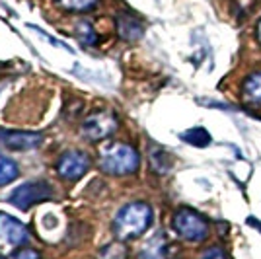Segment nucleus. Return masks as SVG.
I'll list each match as a JSON object with an SVG mask.
<instances>
[{"label": "nucleus", "mask_w": 261, "mask_h": 259, "mask_svg": "<svg viewBox=\"0 0 261 259\" xmlns=\"http://www.w3.org/2000/svg\"><path fill=\"white\" fill-rule=\"evenodd\" d=\"M174 230L177 236H181L187 242H203L208 234V222L203 216L189 211V209H179L174 215Z\"/></svg>", "instance_id": "3"}, {"label": "nucleus", "mask_w": 261, "mask_h": 259, "mask_svg": "<svg viewBox=\"0 0 261 259\" xmlns=\"http://www.w3.org/2000/svg\"><path fill=\"white\" fill-rule=\"evenodd\" d=\"M90 168V158L88 154L80 150H68L57 160V173L65 182H76L80 179Z\"/></svg>", "instance_id": "7"}, {"label": "nucleus", "mask_w": 261, "mask_h": 259, "mask_svg": "<svg viewBox=\"0 0 261 259\" xmlns=\"http://www.w3.org/2000/svg\"><path fill=\"white\" fill-rule=\"evenodd\" d=\"M0 236L12 246H22L28 242V228L14 216L0 213Z\"/></svg>", "instance_id": "8"}, {"label": "nucleus", "mask_w": 261, "mask_h": 259, "mask_svg": "<svg viewBox=\"0 0 261 259\" xmlns=\"http://www.w3.org/2000/svg\"><path fill=\"white\" fill-rule=\"evenodd\" d=\"M2 259H39V253H37L35 249L22 248V249H18V251H14L8 257H2Z\"/></svg>", "instance_id": "17"}, {"label": "nucleus", "mask_w": 261, "mask_h": 259, "mask_svg": "<svg viewBox=\"0 0 261 259\" xmlns=\"http://www.w3.org/2000/svg\"><path fill=\"white\" fill-rule=\"evenodd\" d=\"M43 144V137L39 133L30 131H6L0 129V146L12 152H30Z\"/></svg>", "instance_id": "6"}, {"label": "nucleus", "mask_w": 261, "mask_h": 259, "mask_svg": "<svg viewBox=\"0 0 261 259\" xmlns=\"http://www.w3.org/2000/svg\"><path fill=\"white\" fill-rule=\"evenodd\" d=\"M119 127L117 115L111 111H96L92 115H88L82 123V137L88 141H103L109 139Z\"/></svg>", "instance_id": "5"}, {"label": "nucleus", "mask_w": 261, "mask_h": 259, "mask_svg": "<svg viewBox=\"0 0 261 259\" xmlns=\"http://www.w3.org/2000/svg\"><path fill=\"white\" fill-rule=\"evenodd\" d=\"M127 257V249L123 244H109L108 248L101 249L99 259H125Z\"/></svg>", "instance_id": "16"}, {"label": "nucleus", "mask_w": 261, "mask_h": 259, "mask_svg": "<svg viewBox=\"0 0 261 259\" xmlns=\"http://www.w3.org/2000/svg\"><path fill=\"white\" fill-rule=\"evenodd\" d=\"M141 156L125 142H108L98 152V166L109 175H129L139 170Z\"/></svg>", "instance_id": "1"}, {"label": "nucleus", "mask_w": 261, "mask_h": 259, "mask_svg": "<svg viewBox=\"0 0 261 259\" xmlns=\"http://www.w3.org/2000/svg\"><path fill=\"white\" fill-rule=\"evenodd\" d=\"M150 224H152V209L146 203L135 201V203L125 205L117 213L115 220H113V234L119 238L121 242L135 240V238L142 236Z\"/></svg>", "instance_id": "2"}, {"label": "nucleus", "mask_w": 261, "mask_h": 259, "mask_svg": "<svg viewBox=\"0 0 261 259\" xmlns=\"http://www.w3.org/2000/svg\"><path fill=\"white\" fill-rule=\"evenodd\" d=\"M57 4L68 12H90L98 6V0H57Z\"/></svg>", "instance_id": "13"}, {"label": "nucleus", "mask_w": 261, "mask_h": 259, "mask_svg": "<svg viewBox=\"0 0 261 259\" xmlns=\"http://www.w3.org/2000/svg\"><path fill=\"white\" fill-rule=\"evenodd\" d=\"M150 164H152L154 172L166 173L172 166V158L164 148H154V150H150Z\"/></svg>", "instance_id": "12"}, {"label": "nucleus", "mask_w": 261, "mask_h": 259, "mask_svg": "<svg viewBox=\"0 0 261 259\" xmlns=\"http://www.w3.org/2000/svg\"><path fill=\"white\" fill-rule=\"evenodd\" d=\"M181 137H184V141L191 142L195 146H207L208 142H211V137H208V133L205 129H191L184 133Z\"/></svg>", "instance_id": "14"}, {"label": "nucleus", "mask_w": 261, "mask_h": 259, "mask_svg": "<svg viewBox=\"0 0 261 259\" xmlns=\"http://www.w3.org/2000/svg\"><path fill=\"white\" fill-rule=\"evenodd\" d=\"M242 97L251 108H261V72H253L246 78Z\"/></svg>", "instance_id": "9"}, {"label": "nucleus", "mask_w": 261, "mask_h": 259, "mask_svg": "<svg viewBox=\"0 0 261 259\" xmlns=\"http://www.w3.org/2000/svg\"><path fill=\"white\" fill-rule=\"evenodd\" d=\"M117 30H119L121 37L127 39V41L139 39L142 35V32H144L142 23L135 16H130V14H121L119 18H117Z\"/></svg>", "instance_id": "10"}, {"label": "nucleus", "mask_w": 261, "mask_h": 259, "mask_svg": "<svg viewBox=\"0 0 261 259\" xmlns=\"http://www.w3.org/2000/svg\"><path fill=\"white\" fill-rule=\"evenodd\" d=\"M76 33H78V37L82 39V43L94 45L96 41H98V35H96V32H94L92 23H88V22H78V23H76Z\"/></svg>", "instance_id": "15"}, {"label": "nucleus", "mask_w": 261, "mask_h": 259, "mask_svg": "<svg viewBox=\"0 0 261 259\" xmlns=\"http://www.w3.org/2000/svg\"><path fill=\"white\" fill-rule=\"evenodd\" d=\"M53 195H55L53 187L47 184V182H28V184H22L20 187H16L12 191L10 203L16 209L28 211V209H32L37 203H43V201L53 199Z\"/></svg>", "instance_id": "4"}, {"label": "nucleus", "mask_w": 261, "mask_h": 259, "mask_svg": "<svg viewBox=\"0 0 261 259\" xmlns=\"http://www.w3.org/2000/svg\"><path fill=\"white\" fill-rule=\"evenodd\" d=\"M20 175V170H18V164L12 162L10 158L2 156L0 154V185H6L14 182L16 177Z\"/></svg>", "instance_id": "11"}, {"label": "nucleus", "mask_w": 261, "mask_h": 259, "mask_svg": "<svg viewBox=\"0 0 261 259\" xmlns=\"http://www.w3.org/2000/svg\"><path fill=\"white\" fill-rule=\"evenodd\" d=\"M257 35H259V41H261V20H259V25H257Z\"/></svg>", "instance_id": "19"}, {"label": "nucleus", "mask_w": 261, "mask_h": 259, "mask_svg": "<svg viewBox=\"0 0 261 259\" xmlns=\"http://www.w3.org/2000/svg\"><path fill=\"white\" fill-rule=\"evenodd\" d=\"M201 259H226V253L220 248H211L205 251V255Z\"/></svg>", "instance_id": "18"}]
</instances>
